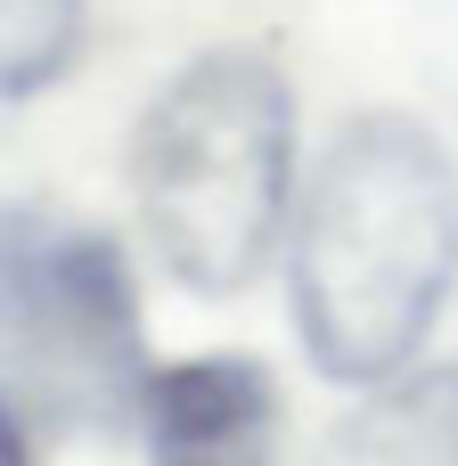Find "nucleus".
<instances>
[{
    "mask_svg": "<svg viewBox=\"0 0 458 466\" xmlns=\"http://www.w3.org/2000/svg\"><path fill=\"white\" fill-rule=\"evenodd\" d=\"M90 0H0V131L74 74Z\"/></svg>",
    "mask_w": 458,
    "mask_h": 466,
    "instance_id": "423d86ee",
    "label": "nucleus"
},
{
    "mask_svg": "<svg viewBox=\"0 0 458 466\" xmlns=\"http://www.w3.org/2000/svg\"><path fill=\"white\" fill-rule=\"evenodd\" d=\"M25 418H33V410L0 385V466H41V459H33V426H25Z\"/></svg>",
    "mask_w": 458,
    "mask_h": 466,
    "instance_id": "0eeeda50",
    "label": "nucleus"
},
{
    "mask_svg": "<svg viewBox=\"0 0 458 466\" xmlns=\"http://www.w3.org/2000/svg\"><path fill=\"white\" fill-rule=\"evenodd\" d=\"M458 287V172L418 115H352L287 229V303L320 377L385 385Z\"/></svg>",
    "mask_w": 458,
    "mask_h": 466,
    "instance_id": "f257e3e1",
    "label": "nucleus"
},
{
    "mask_svg": "<svg viewBox=\"0 0 458 466\" xmlns=\"http://www.w3.org/2000/svg\"><path fill=\"white\" fill-rule=\"evenodd\" d=\"M0 385L66 434L139 410L148 336L123 238L57 205H0Z\"/></svg>",
    "mask_w": 458,
    "mask_h": 466,
    "instance_id": "7ed1b4c3",
    "label": "nucleus"
},
{
    "mask_svg": "<svg viewBox=\"0 0 458 466\" xmlns=\"http://www.w3.org/2000/svg\"><path fill=\"white\" fill-rule=\"evenodd\" d=\"M131 221L188 295H246L295 229V90L262 49L188 57L131 123Z\"/></svg>",
    "mask_w": 458,
    "mask_h": 466,
    "instance_id": "f03ea898",
    "label": "nucleus"
},
{
    "mask_svg": "<svg viewBox=\"0 0 458 466\" xmlns=\"http://www.w3.org/2000/svg\"><path fill=\"white\" fill-rule=\"evenodd\" d=\"M320 466H458V360L393 369L328 434Z\"/></svg>",
    "mask_w": 458,
    "mask_h": 466,
    "instance_id": "39448f33",
    "label": "nucleus"
},
{
    "mask_svg": "<svg viewBox=\"0 0 458 466\" xmlns=\"http://www.w3.org/2000/svg\"><path fill=\"white\" fill-rule=\"evenodd\" d=\"M148 466H270L279 459V385L246 352H205L148 369L139 385Z\"/></svg>",
    "mask_w": 458,
    "mask_h": 466,
    "instance_id": "20e7f679",
    "label": "nucleus"
}]
</instances>
